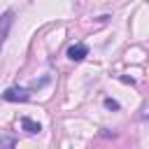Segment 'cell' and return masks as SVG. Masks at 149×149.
<instances>
[{"label": "cell", "mask_w": 149, "mask_h": 149, "mask_svg": "<svg viewBox=\"0 0 149 149\" xmlns=\"http://www.w3.org/2000/svg\"><path fill=\"white\" fill-rule=\"evenodd\" d=\"M86 56H88V47H86V44H81V42H79V44H72V47L68 49V58H70V61H74V63L84 61Z\"/></svg>", "instance_id": "7a4b0ae2"}, {"label": "cell", "mask_w": 149, "mask_h": 149, "mask_svg": "<svg viewBox=\"0 0 149 149\" xmlns=\"http://www.w3.org/2000/svg\"><path fill=\"white\" fill-rule=\"evenodd\" d=\"M12 23H14V12H12V9H7V12L0 16V42H2V40L9 35Z\"/></svg>", "instance_id": "3957f363"}, {"label": "cell", "mask_w": 149, "mask_h": 149, "mask_svg": "<svg viewBox=\"0 0 149 149\" xmlns=\"http://www.w3.org/2000/svg\"><path fill=\"white\" fill-rule=\"evenodd\" d=\"M105 107H107V109H119V102L112 100V98H105Z\"/></svg>", "instance_id": "8992f818"}, {"label": "cell", "mask_w": 149, "mask_h": 149, "mask_svg": "<svg viewBox=\"0 0 149 149\" xmlns=\"http://www.w3.org/2000/svg\"><path fill=\"white\" fill-rule=\"evenodd\" d=\"M0 44H2V42H0Z\"/></svg>", "instance_id": "52a82bcc"}, {"label": "cell", "mask_w": 149, "mask_h": 149, "mask_svg": "<svg viewBox=\"0 0 149 149\" xmlns=\"http://www.w3.org/2000/svg\"><path fill=\"white\" fill-rule=\"evenodd\" d=\"M21 128H23L28 135H37V133L42 130V126H40L37 121H33L30 116H21Z\"/></svg>", "instance_id": "277c9868"}, {"label": "cell", "mask_w": 149, "mask_h": 149, "mask_svg": "<svg viewBox=\"0 0 149 149\" xmlns=\"http://www.w3.org/2000/svg\"><path fill=\"white\" fill-rule=\"evenodd\" d=\"M16 144V137H9V135H0V147H14Z\"/></svg>", "instance_id": "5b68a950"}, {"label": "cell", "mask_w": 149, "mask_h": 149, "mask_svg": "<svg viewBox=\"0 0 149 149\" xmlns=\"http://www.w3.org/2000/svg\"><path fill=\"white\" fill-rule=\"evenodd\" d=\"M2 98H5L7 102H26L30 95H28V88H21V86H9V88H5Z\"/></svg>", "instance_id": "6da1fadb"}]
</instances>
